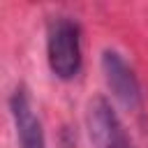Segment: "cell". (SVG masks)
Here are the masks:
<instances>
[{
    "label": "cell",
    "mask_w": 148,
    "mask_h": 148,
    "mask_svg": "<svg viewBox=\"0 0 148 148\" xmlns=\"http://www.w3.org/2000/svg\"><path fill=\"white\" fill-rule=\"evenodd\" d=\"M49 67L58 79H72L81 69V30L69 18H56L46 37Z\"/></svg>",
    "instance_id": "1"
},
{
    "label": "cell",
    "mask_w": 148,
    "mask_h": 148,
    "mask_svg": "<svg viewBox=\"0 0 148 148\" xmlns=\"http://www.w3.org/2000/svg\"><path fill=\"white\" fill-rule=\"evenodd\" d=\"M86 123H88V134H90V141L95 143V148H134L132 141L127 139L116 111L111 109V104L104 97L90 99Z\"/></svg>",
    "instance_id": "2"
},
{
    "label": "cell",
    "mask_w": 148,
    "mask_h": 148,
    "mask_svg": "<svg viewBox=\"0 0 148 148\" xmlns=\"http://www.w3.org/2000/svg\"><path fill=\"white\" fill-rule=\"evenodd\" d=\"M102 72H104L109 90L113 92V97L125 109H139L141 106V86H139L134 72L130 69V65L116 51L102 53Z\"/></svg>",
    "instance_id": "3"
},
{
    "label": "cell",
    "mask_w": 148,
    "mask_h": 148,
    "mask_svg": "<svg viewBox=\"0 0 148 148\" xmlns=\"http://www.w3.org/2000/svg\"><path fill=\"white\" fill-rule=\"evenodd\" d=\"M9 109H12V118H14V125H16L21 148H46L42 123L35 116L32 104H30L23 88H16V92L9 99Z\"/></svg>",
    "instance_id": "4"
}]
</instances>
